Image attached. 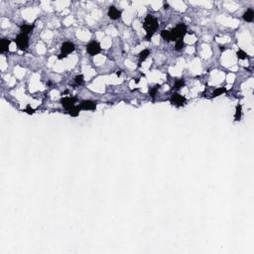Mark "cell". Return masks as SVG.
I'll list each match as a JSON object with an SVG mask.
<instances>
[{
    "label": "cell",
    "instance_id": "cell-1",
    "mask_svg": "<svg viewBox=\"0 0 254 254\" xmlns=\"http://www.w3.org/2000/svg\"><path fill=\"white\" fill-rule=\"evenodd\" d=\"M159 24H158V20L154 17L151 14H148L145 17V20L143 22V28L146 30V39L147 41H150L155 32L158 30Z\"/></svg>",
    "mask_w": 254,
    "mask_h": 254
},
{
    "label": "cell",
    "instance_id": "cell-2",
    "mask_svg": "<svg viewBox=\"0 0 254 254\" xmlns=\"http://www.w3.org/2000/svg\"><path fill=\"white\" fill-rule=\"evenodd\" d=\"M170 32H171L172 37H173V41H177L180 40V39H183L185 37V35L188 33V29L185 24L180 23L175 28H173Z\"/></svg>",
    "mask_w": 254,
    "mask_h": 254
},
{
    "label": "cell",
    "instance_id": "cell-3",
    "mask_svg": "<svg viewBox=\"0 0 254 254\" xmlns=\"http://www.w3.org/2000/svg\"><path fill=\"white\" fill-rule=\"evenodd\" d=\"M15 43L17 44L18 48L20 50H26L29 46V38H28V35H25L23 33H21L16 37L15 39Z\"/></svg>",
    "mask_w": 254,
    "mask_h": 254
},
{
    "label": "cell",
    "instance_id": "cell-4",
    "mask_svg": "<svg viewBox=\"0 0 254 254\" xmlns=\"http://www.w3.org/2000/svg\"><path fill=\"white\" fill-rule=\"evenodd\" d=\"M76 101H78V98L74 96H66L61 99V103H62L64 108L67 109V111L70 110L71 108H73L74 106H76Z\"/></svg>",
    "mask_w": 254,
    "mask_h": 254
},
{
    "label": "cell",
    "instance_id": "cell-5",
    "mask_svg": "<svg viewBox=\"0 0 254 254\" xmlns=\"http://www.w3.org/2000/svg\"><path fill=\"white\" fill-rule=\"evenodd\" d=\"M170 100H171V103L173 104V105H176L177 107H181L186 103L187 98H186L185 96H183V95H181L180 94L175 92V94H172Z\"/></svg>",
    "mask_w": 254,
    "mask_h": 254
},
{
    "label": "cell",
    "instance_id": "cell-6",
    "mask_svg": "<svg viewBox=\"0 0 254 254\" xmlns=\"http://www.w3.org/2000/svg\"><path fill=\"white\" fill-rule=\"evenodd\" d=\"M87 52L90 56H95L101 52V47L97 42H90L87 46Z\"/></svg>",
    "mask_w": 254,
    "mask_h": 254
},
{
    "label": "cell",
    "instance_id": "cell-7",
    "mask_svg": "<svg viewBox=\"0 0 254 254\" xmlns=\"http://www.w3.org/2000/svg\"><path fill=\"white\" fill-rule=\"evenodd\" d=\"M74 50H76V46H74V43H72V42H65L62 45V47H61V52H62L61 54L67 57V55L73 53Z\"/></svg>",
    "mask_w": 254,
    "mask_h": 254
},
{
    "label": "cell",
    "instance_id": "cell-8",
    "mask_svg": "<svg viewBox=\"0 0 254 254\" xmlns=\"http://www.w3.org/2000/svg\"><path fill=\"white\" fill-rule=\"evenodd\" d=\"M81 110H95L96 109V102L94 100H83L78 104Z\"/></svg>",
    "mask_w": 254,
    "mask_h": 254
},
{
    "label": "cell",
    "instance_id": "cell-9",
    "mask_svg": "<svg viewBox=\"0 0 254 254\" xmlns=\"http://www.w3.org/2000/svg\"><path fill=\"white\" fill-rule=\"evenodd\" d=\"M121 14H122V12H121L120 10H118L115 6H110V7H109V9H108V17L110 18L111 20L119 19V18L121 17Z\"/></svg>",
    "mask_w": 254,
    "mask_h": 254
},
{
    "label": "cell",
    "instance_id": "cell-10",
    "mask_svg": "<svg viewBox=\"0 0 254 254\" xmlns=\"http://www.w3.org/2000/svg\"><path fill=\"white\" fill-rule=\"evenodd\" d=\"M10 43H11V41L8 40V39H6V38L2 39L1 42H0V52H1V53L7 52V51H8V49H9V45H10Z\"/></svg>",
    "mask_w": 254,
    "mask_h": 254
},
{
    "label": "cell",
    "instance_id": "cell-11",
    "mask_svg": "<svg viewBox=\"0 0 254 254\" xmlns=\"http://www.w3.org/2000/svg\"><path fill=\"white\" fill-rule=\"evenodd\" d=\"M243 19L245 20L246 22H252L253 19H254V11H253V9L249 8L248 10H246V12H244Z\"/></svg>",
    "mask_w": 254,
    "mask_h": 254
},
{
    "label": "cell",
    "instance_id": "cell-12",
    "mask_svg": "<svg viewBox=\"0 0 254 254\" xmlns=\"http://www.w3.org/2000/svg\"><path fill=\"white\" fill-rule=\"evenodd\" d=\"M34 29V25H30V24H23L22 26L20 27L21 33L28 35L29 33H31Z\"/></svg>",
    "mask_w": 254,
    "mask_h": 254
},
{
    "label": "cell",
    "instance_id": "cell-13",
    "mask_svg": "<svg viewBox=\"0 0 254 254\" xmlns=\"http://www.w3.org/2000/svg\"><path fill=\"white\" fill-rule=\"evenodd\" d=\"M161 37H162V38L164 39L165 41H167V42H172V41H173V37H172L171 32L168 31V30H163V31H161Z\"/></svg>",
    "mask_w": 254,
    "mask_h": 254
},
{
    "label": "cell",
    "instance_id": "cell-14",
    "mask_svg": "<svg viewBox=\"0 0 254 254\" xmlns=\"http://www.w3.org/2000/svg\"><path fill=\"white\" fill-rule=\"evenodd\" d=\"M80 111H81V108L78 107V105H76L74 106L73 108L70 109V110H67V113L71 116H73V117H76V116L80 114Z\"/></svg>",
    "mask_w": 254,
    "mask_h": 254
},
{
    "label": "cell",
    "instance_id": "cell-15",
    "mask_svg": "<svg viewBox=\"0 0 254 254\" xmlns=\"http://www.w3.org/2000/svg\"><path fill=\"white\" fill-rule=\"evenodd\" d=\"M235 109H236V111H235V114H234V120L239 121L241 118V114H242V106L240 105V104H237Z\"/></svg>",
    "mask_w": 254,
    "mask_h": 254
},
{
    "label": "cell",
    "instance_id": "cell-16",
    "mask_svg": "<svg viewBox=\"0 0 254 254\" xmlns=\"http://www.w3.org/2000/svg\"><path fill=\"white\" fill-rule=\"evenodd\" d=\"M226 92H227V89L225 87H218V88H216V89L213 90V97H218V96H220V95H221V94H225Z\"/></svg>",
    "mask_w": 254,
    "mask_h": 254
},
{
    "label": "cell",
    "instance_id": "cell-17",
    "mask_svg": "<svg viewBox=\"0 0 254 254\" xmlns=\"http://www.w3.org/2000/svg\"><path fill=\"white\" fill-rule=\"evenodd\" d=\"M149 55H150V51H149V50L141 51V52L139 53V55H138L139 56V61H140V62H144V61L148 58Z\"/></svg>",
    "mask_w": 254,
    "mask_h": 254
},
{
    "label": "cell",
    "instance_id": "cell-18",
    "mask_svg": "<svg viewBox=\"0 0 254 254\" xmlns=\"http://www.w3.org/2000/svg\"><path fill=\"white\" fill-rule=\"evenodd\" d=\"M184 47H185V42H184L183 39H180V40H177L176 41V45H175V50H176V51H181Z\"/></svg>",
    "mask_w": 254,
    "mask_h": 254
},
{
    "label": "cell",
    "instance_id": "cell-19",
    "mask_svg": "<svg viewBox=\"0 0 254 254\" xmlns=\"http://www.w3.org/2000/svg\"><path fill=\"white\" fill-rule=\"evenodd\" d=\"M185 85V81L184 80H178L175 81L174 83V89H180Z\"/></svg>",
    "mask_w": 254,
    "mask_h": 254
},
{
    "label": "cell",
    "instance_id": "cell-20",
    "mask_svg": "<svg viewBox=\"0 0 254 254\" xmlns=\"http://www.w3.org/2000/svg\"><path fill=\"white\" fill-rule=\"evenodd\" d=\"M236 56H237V58H238V59H240V60H245V59H247V58H248V55L244 52L243 50H238V51H237Z\"/></svg>",
    "mask_w": 254,
    "mask_h": 254
},
{
    "label": "cell",
    "instance_id": "cell-21",
    "mask_svg": "<svg viewBox=\"0 0 254 254\" xmlns=\"http://www.w3.org/2000/svg\"><path fill=\"white\" fill-rule=\"evenodd\" d=\"M159 88H160L159 85H155V87H150V88H149V94H150L152 97H155V95H156V94H157V92H158V89H159Z\"/></svg>",
    "mask_w": 254,
    "mask_h": 254
},
{
    "label": "cell",
    "instance_id": "cell-22",
    "mask_svg": "<svg viewBox=\"0 0 254 254\" xmlns=\"http://www.w3.org/2000/svg\"><path fill=\"white\" fill-rule=\"evenodd\" d=\"M83 74H78V76H76V78H74V83H76V85H81L83 83Z\"/></svg>",
    "mask_w": 254,
    "mask_h": 254
},
{
    "label": "cell",
    "instance_id": "cell-23",
    "mask_svg": "<svg viewBox=\"0 0 254 254\" xmlns=\"http://www.w3.org/2000/svg\"><path fill=\"white\" fill-rule=\"evenodd\" d=\"M25 111H26L28 114H34L35 113V109L32 108L30 104H28V105L26 106V108H25Z\"/></svg>",
    "mask_w": 254,
    "mask_h": 254
},
{
    "label": "cell",
    "instance_id": "cell-24",
    "mask_svg": "<svg viewBox=\"0 0 254 254\" xmlns=\"http://www.w3.org/2000/svg\"><path fill=\"white\" fill-rule=\"evenodd\" d=\"M169 4H167V3H164V8L165 9H169Z\"/></svg>",
    "mask_w": 254,
    "mask_h": 254
},
{
    "label": "cell",
    "instance_id": "cell-25",
    "mask_svg": "<svg viewBox=\"0 0 254 254\" xmlns=\"http://www.w3.org/2000/svg\"><path fill=\"white\" fill-rule=\"evenodd\" d=\"M116 74H117V76H120V74H121V71H118V72H117V73H116Z\"/></svg>",
    "mask_w": 254,
    "mask_h": 254
},
{
    "label": "cell",
    "instance_id": "cell-26",
    "mask_svg": "<svg viewBox=\"0 0 254 254\" xmlns=\"http://www.w3.org/2000/svg\"><path fill=\"white\" fill-rule=\"evenodd\" d=\"M220 51H224V47H223V46H220Z\"/></svg>",
    "mask_w": 254,
    "mask_h": 254
}]
</instances>
